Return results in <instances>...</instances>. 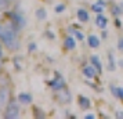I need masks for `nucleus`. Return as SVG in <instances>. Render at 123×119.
<instances>
[{"label":"nucleus","instance_id":"1","mask_svg":"<svg viewBox=\"0 0 123 119\" xmlns=\"http://www.w3.org/2000/svg\"><path fill=\"white\" fill-rule=\"evenodd\" d=\"M21 29L14 22L8 19V22L4 24V28L0 33V42L8 51H17L21 47V43L18 40V33Z\"/></svg>","mask_w":123,"mask_h":119},{"label":"nucleus","instance_id":"2","mask_svg":"<svg viewBox=\"0 0 123 119\" xmlns=\"http://www.w3.org/2000/svg\"><path fill=\"white\" fill-rule=\"evenodd\" d=\"M21 116L19 112V101L18 98H11L6 109L3 111V118L4 119H18Z\"/></svg>","mask_w":123,"mask_h":119},{"label":"nucleus","instance_id":"3","mask_svg":"<svg viewBox=\"0 0 123 119\" xmlns=\"http://www.w3.org/2000/svg\"><path fill=\"white\" fill-rule=\"evenodd\" d=\"M11 89L10 86H0V112H3L11 100Z\"/></svg>","mask_w":123,"mask_h":119},{"label":"nucleus","instance_id":"4","mask_svg":"<svg viewBox=\"0 0 123 119\" xmlns=\"http://www.w3.org/2000/svg\"><path fill=\"white\" fill-rule=\"evenodd\" d=\"M6 17H7V19H10L11 22L15 24L21 31H22V29L25 28V25H26V19H25V17H24L21 13H18V11H7Z\"/></svg>","mask_w":123,"mask_h":119},{"label":"nucleus","instance_id":"5","mask_svg":"<svg viewBox=\"0 0 123 119\" xmlns=\"http://www.w3.org/2000/svg\"><path fill=\"white\" fill-rule=\"evenodd\" d=\"M47 85L51 87V90L53 91H58V90H61V89L65 87V79L62 78L61 74L55 72V78H54L53 80H49Z\"/></svg>","mask_w":123,"mask_h":119},{"label":"nucleus","instance_id":"6","mask_svg":"<svg viewBox=\"0 0 123 119\" xmlns=\"http://www.w3.org/2000/svg\"><path fill=\"white\" fill-rule=\"evenodd\" d=\"M55 100L60 102V104H69V102L72 101V93L68 90L67 87H64V89L57 91Z\"/></svg>","mask_w":123,"mask_h":119},{"label":"nucleus","instance_id":"7","mask_svg":"<svg viewBox=\"0 0 123 119\" xmlns=\"http://www.w3.org/2000/svg\"><path fill=\"white\" fill-rule=\"evenodd\" d=\"M17 98L21 105H31L32 101H33V97H32L31 93H19L17 96Z\"/></svg>","mask_w":123,"mask_h":119},{"label":"nucleus","instance_id":"8","mask_svg":"<svg viewBox=\"0 0 123 119\" xmlns=\"http://www.w3.org/2000/svg\"><path fill=\"white\" fill-rule=\"evenodd\" d=\"M76 47V40L73 38L72 35H67L65 38H64V49H67V50H73Z\"/></svg>","mask_w":123,"mask_h":119},{"label":"nucleus","instance_id":"9","mask_svg":"<svg viewBox=\"0 0 123 119\" xmlns=\"http://www.w3.org/2000/svg\"><path fill=\"white\" fill-rule=\"evenodd\" d=\"M95 24H97V26L100 29H106L108 26V18L101 13V14H97L95 15Z\"/></svg>","mask_w":123,"mask_h":119},{"label":"nucleus","instance_id":"10","mask_svg":"<svg viewBox=\"0 0 123 119\" xmlns=\"http://www.w3.org/2000/svg\"><path fill=\"white\" fill-rule=\"evenodd\" d=\"M82 74H83V76L86 79H93V78H95V75H97V69L93 65H87V67L83 68Z\"/></svg>","mask_w":123,"mask_h":119},{"label":"nucleus","instance_id":"11","mask_svg":"<svg viewBox=\"0 0 123 119\" xmlns=\"http://www.w3.org/2000/svg\"><path fill=\"white\" fill-rule=\"evenodd\" d=\"M90 63H91V65L97 69V72H98V74H102V64H101L100 57H98V56H91V57H90Z\"/></svg>","mask_w":123,"mask_h":119},{"label":"nucleus","instance_id":"12","mask_svg":"<svg viewBox=\"0 0 123 119\" xmlns=\"http://www.w3.org/2000/svg\"><path fill=\"white\" fill-rule=\"evenodd\" d=\"M78 102H79V107L82 108V109H89V108L91 107L90 100L87 98V97H84V96H79L78 97Z\"/></svg>","mask_w":123,"mask_h":119},{"label":"nucleus","instance_id":"13","mask_svg":"<svg viewBox=\"0 0 123 119\" xmlns=\"http://www.w3.org/2000/svg\"><path fill=\"white\" fill-rule=\"evenodd\" d=\"M87 43L91 49H98L100 47V39H98V36H95V35H90L89 38H87Z\"/></svg>","mask_w":123,"mask_h":119},{"label":"nucleus","instance_id":"14","mask_svg":"<svg viewBox=\"0 0 123 119\" xmlns=\"http://www.w3.org/2000/svg\"><path fill=\"white\" fill-rule=\"evenodd\" d=\"M76 14H78V18H79L80 22H89L90 21V15H89V13H87V10H84V8H79Z\"/></svg>","mask_w":123,"mask_h":119},{"label":"nucleus","instance_id":"15","mask_svg":"<svg viewBox=\"0 0 123 119\" xmlns=\"http://www.w3.org/2000/svg\"><path fill=\"white\" fill-rule=\"evenodd\" d=\"M116 69V63H115V57L112 51H108V71L113 72Z\"/></svg>","mask_w":123,"mask_h":119},{"label":"nucleus","instance_id":"16","mask_svg":"<svg viewBox=\"0 0 123 119\" xmlns=\"http://www.w3.org/2000/svg\"><path fill=\"white\" fill-rule=\"evenodd\" d=\"M111 93L113 97H116L119 100L123 101V87H116V86H111Z\"/></svg>","mask_w":123,"mask_h":119},{"label":"nucleus","instance_id":"17","mask_svg":"<svg viewBox=\"0 0 123 119\" xmlns=\"http://www.w3.org/2000/svg\"><path fill=\"white\" fill-rule=\"evenodd\" d=\"M35 14H36V18H37L39 21H44L46 18H47V11H46V10L43 8V7H40V8H37Z\"/></svg>","mask_w":123,"mask_h":119},{"label":"nucleus","instance_id":"18","mask_svg":"<svg viewBox=\"0 0 123 119\" xmlns=\"http://www.w3.org/2000/svg\"><path fill=\"white\" fill-rule=\"evenodd\" d=\"M111 13H112V15H113L115 18L119 17V15H122L120 6H119V4H112V6H111Z\"/></svg>","mask_w":123,"mask_h":119},{"label":"nucleus","instance_id":"19","mask_svg":"<svg viewBox=\"0 0 123 119\" xmlns=\"http://www.w3.org/2000/svg\"><path fill=\"white\" fill-rule=\"evenodd\" d=\"M0 86H10V78L3 72H0Z\"/></svg>","mask_w":123,"mask_h":119},{"label":"nucleus","instance_id":"20","mask_svg":"<svg viewBox=\"0 0 123 119\" xmlns=\"http://www.w3.org/2000/svg\"><path fill=\"white\" fill-rule=\"evenodd\" d=\"M104 8L105 7L98 4V3H94V4H91V11H94L95 14H101V13L104 11Z\"/></svg>","mask_w":123,"mask_h":119},{"label":"nucleus","instance_id":"21","mask_svg":"<svg viewBox=\"0 0 123 119\" xmlns=\"http://www.w3.org/2000/svg\"><path fill=\"white\" fill-rule=\"evenodd\" d=\"M11 0H0V10H8Z\"/></svg>","mask_w":123,"mask_h":119},{"label":"nucleus","instance_id":"22","mask_svg":"<svg viewBox=\"0 0 123 119\" xmlns=\"http://www.w3.org/2000/svg\"><path fill=\"white\" fill-rule=\"evenodd\" d=\"M33 112H35V118H44L46 116V113L43 112V111H40L39 108H33Z\"/></svg>","mask_w":123,"mask_h":119},{"label":"nucleus","instance_id":"23","mask_svg":"<svg viewBox=\"0 0 123 119\" xmlns=\"http://www.w3.org/2000/svg\"><path fill=\"white\" fill-rule=\"evenodd\" d=\"M73 36H75V38H76L78 40H80V42H82V40L84 39V35L82 33V32H80L79 29H76V31H75V33H73Z\"/></svg>","mask_w":123,"mask_h":119},{"label":"nucleus","instance_id":"24","mask_svg":"<svg viewBox=\"0 0 123 119\" xmlns=\"http://www.w3.org/2000/svg\"><path fill=\"white\" fill-rule=\"evenodd\" d=\"M36 49H37L36 43H29V44H28V51H29V53H33V51H36Z\"/></svg>","mask_w":123,"mask_h":119},{"label":"nucleus","instance_id":"25","mask_svg":"<svg viewBox=\"0 0 123 119\" xmlns=\"http://www.w3.org/2000/svg\"><path fill=\"white\" fill-rule=\"evenodd\" d=\"M65 8H67V6H65V4H58V6L55 7V13H62V11H65Z\"/></svg>","mask_w":123,"mask_h":119},{"label":"nucleus","instance_id":"26","mask_svg":"<svg viewBox=\"0 0 123 119\" xmlns=\"http://www.w3.org/2000/svg\"><path fill=\"white\" fill-rule=\"evenodd\" d=\"M117 50L123 53V38H119L117 39Z\"/></svg>","mask_w":123,"mask_h":119},{"label":"nucleus","instance_id":"27","mask_svg":"<svg viewBox=\"0 0 123 119\" xmlns=\"http://www.w3.org/2000/svg\"><path fill=\"white\" fill-rule=\"evenodd\" d=\"M115 25H116V28H122V21L119 19V17L115 18Z\"/></svg>","mask_w":123,"mask_h":119},{"label":"nucleus","instance_id":"28","mask_svg":"<svg viewBox=\"0 0 123 119\" xmlns=\"http://www.w3.org/2000/svg\"><path fill=\"white\" fill-rule=\"evenodd\" d=\"M46 36H49V39H50V40L55 39V35H53V33L50 32V31H47V32H46Z\"/></svg>","mask_w":123,"mask_h":119},{"label":"nucleus","instance_id":"29","mask_svg":"<svg viewBox=\"0 0 123 119\" xmlns=\"http://www.w3.org/2000/svg\"><path fill=\"white\" fill-rule=\"evenodd\" d=\"M84 119H95V115L89 113V115H84Z\"/></svg>","mask_w":123,"mask_h":119},{"label":"nucleus","instance_id":"30","mask_svg":"<svg viewBox=\"0 0 123 119\" xmlns=\"http://www.w3.org/2000/svg\"><path fill=\"white\" fill-rule=\"evenodd\" d=\"M115 116H116V118H120V119H123V111H117Z\"/></svg>","mask_w":123,"mask_h":119},{"label":"nucleus","instance_id":"31","mask_svg":"<svg viewBox=\"0 0 123 119\" xmlns=\"http://www.w3.org/2000/svg\"><path fill=\"white\" fill-rule=\"evenodd\" d=\"M101 36H102V39H106L108 33H106V31H105V29H102V35H101Z\"/></svg>","mask_w":123,"mask_h":119},{"label":"nucleus","instance_id":"32","mask_svg":"<svg viewBox=\"0 0 123 119\" xmlns=\"http://www.w3.org/2000/svg\"><path fill=\"white\" fill-rule=\"evenodd\" d=\"M0 72H3V58H0Z\"/></svg>","mask_w":123,"mask_h":119},{"label":"nucleus","instance_id":"33","mask_svg":"<svg viewBox=\"0 0 123 119\" xmlns=\"http://www.w3.org/2000/svg\"><path fill=\"white\" fill-rule=\"evenodd\" d=\"M97 3H98V4H101V6H104V7L106 6V4H105V1H104V0H98Z\"/></svg>","mask_w":123,"mask_h":119},{"label":"nucleus","instance_id":"34","mask_svg":"<svg viewBox=\"0 0 123 119\" xmlns=\"http://www.w3.org/2000/svg\"><path fill=\"white\" fill-rule=\"evenodd\" d=\"M4 57V53H3V49H1V46H0V58H3Z\"/></svg>","mask_w":123,"mask_h":119},{"label":"nucleus","instance_id":"35","mask_svg":"<svg viewBox=\"0 0 123 119\" xmlns=\"http://www.w3.org/2000/svg\"><path fill=\"white\" fill-rule=\"evenodd\" d=\"M3 28H4V24L0 22V33H1V31H3Z\"/></svg>","mask_w":123,"mask_h":119},{"label":"nucleus","instance_id":"36","mask_svg":"<svg viewBox=\"0 0 123 119\" xmlns=\"http://www.w3.org/2000/svg\"><path fill=\"white\" fill-rule=\"evenodd\" d=\"M119 6H120V10H122V14H123V3H119Z\"/></svg>","mask_w":123,"mask_h":119},{"label":"nucleus","instance_id":"37","mask_svg":"<svg viewBox=\"0 0 123 119\" xmlns=\"http://www.w3.org/2000/svg\"><path fill=\"white\" fill-rule=\"evenodd\" d=\"M0 46H1V42H0Z\"/></svg>","mask_w":123,"mask_h":119}]
</instances>
